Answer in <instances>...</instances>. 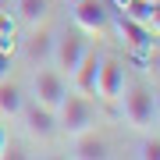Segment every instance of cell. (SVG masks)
Masks as SVG:
<instances>
[{
    "label": "cell",
    "instance_id": "obj_1",
    "mask_svg": "<svg viewBox=\"0 0 160 160\" xmlns=\"http://www.w3.org/2000/svg\"><path fill=\"white\" fill-rule=\"evenodd\" d=\"M53 114H57V132H68L71 139L96 125V110H92V100L86 92H64Z\"/></svg>",
    "mask_w": 160,
    "mask_h": 160
},
{
    "label": "cell",
    "instance_id": "obj_2",
    "mask_svg": "<svg viewBox=\"0 0 160 160\" xmlns=\"http://www.w3.org/2000/svg\"><path fill=\"white\" fill-rule=\"evenodd\" d=\"M118 100L125 103V118H128L135 128H149V125L157 121V96H153L146 86H125Z\"/></svg>",
    "mask_w": 160,
    "mask_h": 160
},
{
    "label": "cell",
    "instance_id": "obj_3",
    "mask_svg": "<svg viewBox=\"0 0 160 160\" xmlns=\"http://www.w3.org/2000/svg\"><path fill=\"white\" fill-rule=\"evenodd\" d=\"M89 53V39H86V32H64V36H57L53 39V53L50 57L57 61V68H61V75H71L75 68L82 64V57Z\"/></svg>",
    "mask_w": 160,
    "mask_h": 160
},
{
    "label": "cell",
    "instance_id": "obj_4",
    "mask_svg": "<svg viewBox=\"0 0 160 160\" xmlns=\"http://www.w3.org/2000/svg\"><path fill=\"white\" fill-rule=\"evenodd\" d=\"M32 92H36V103L46 110H57V103L64 100V92H68V86H64L61 71H50V68H39L32 78Z\"/></svg>",
    "mask_w": 160,
    "mask_h": 160
},
{
    "label": "cell",
    "instance_id": "obj_5",
    "mask_svg": "<svg viewBox=\"0 0 160 160\" xmlns=\"http://www.w3.org/2000/svg\"><path fill=\"white\" fill-rule=\"evenodd\" d=\"M125 89V64L118 57H100V71H96V96L107 103H114Z\"/></svg>",
    "mask_w": 160,
    "mask_h": 160
},
{
    "label": "cell",
    "instance_id": "obj_6",
    "mask_svg": "<svg viewBox=\"0 0 160 160\" xmlns=\"http://www.w3.org/2000/svg\"><path fill=\"white\" fill-rule=\"evenodd\" d=\"M75 25H78L86 36H96L110 25V11L103 0H75Z\"/></svg>",
    "mask_w": 160,
    "mask_h": 160
},
{
    "label": "cell",
    "instance_id": "obj_7",
    "mask_svg": "<svg viewBox=\"0 0 160 160\" xmlns=\"http://www.w3.org/2000/svg\"><path fill=\"white\" fill-rule=\"evenodd\" d=\"M25 121V132H29L32 139H39V142H46V139H53L57 135V114L53 110H46V107H39V103H29V107H22V114H18Z\"/></svg>",
    "mask_w": 160,
    "mask_h": 160
},
{
    "label": "cell",
    "instance_id": "obj_8",
    "mask_svg": "<svg viewBox=\"0 0 160 160\" xmlns=\"http://www.w3.org/2000/svg\"><path fill=\"white\" fill-rule=\"evenodd\" d=\"M114 29H118V36H121L135 53H153V50H157V32L146 29V25H139V22H132V18H125L121 11H118V18H114Z\"/></svg>",
    "mask_w": 160,
    "mask_h": 160
},
{
    "label": "cell",
    "instance_id": "obj_9",
    "mask_svg": "<svg viewBox=\"0 0 160 160\" xmlns=\"http://www.w3.org/2000/svg\"><path fill=\"white\" fill-rule=\"evenodd\" d=\"M22 53H25V61L29 64H43V61H50V53H53V32L46 29V25H32V32L25 36V43H22Z\"/></svg>",
    "mask_w": 160,
    "mask_h": 160
},
{
    "label": "cell",
    "instance_id": "obj_10",
    "mask_svg": "<svg viewBox=\"0 0 160 160\" xmlns=\"http://www.w3.org/2000/svg\"><path fill=\"white\" fill-rule=\"evenodd\" d=\"M121 14L132 18V22L146 25V29H160V14H157V0H125L121 4Z\"/></svg>",
    "mask_w": 160,
    "mask_h": 160
},
{
    "label": "cell",
    "instance_id": "obj_11",
    "mask_svg": "<svg viewBox=\"0 0 160 160\" xmlns=\"http://www.w3.org/2000/svg\"><path fill=\"white\" fill-rule=\"evenodd\" d=\"M96 71H100V53H86L82 57V64L71 71V78H75V89L78 92H86V96H96Z\"/></svg>",
    "mask_w": 160,
    "mask_h": 160
},
{
    "label": "cell",
    "instance_id": "obj_12",
    "mask_svg": "<svg viewBox=\"0 0 160 160\" xmlns=\"http://www.w3.org/2000/svg\"><path fill=\"white\" fill-rule=\"evenodd\" d=\"M22 107H25L22 86L4 75V78H0V114H4V118H18V114H22Z\"/></svg>",
    "mask_w": 160,
    "mask_h": 160
},
{
    "label": "cell",
    "instance_id": "obj_13",
    "mask_svg": "<svg viewBox=\"0 0 160 160\" xmlns=\"http://www.w3.org/2000/svg\"><path fill=\"white\" fill-rule=\"evenodd\" d=\"M71 157H78V160H100V157H107V142L89 128V132H82V135H75Z\"/></svg>",
    "mask_w": 160,
    "mask_h": 160
},
{
    "label": "cell",
    "instance_id": "obj_14",
    "mask_svg": "<svg viewBox=\"0 0 160 160\" xmlns=\"http://www.w3.org/2000/svg\"><path fill=\"white\" fill-rule=\"evenodd\" d=\"M46 0H18V14H22V22H29V25H39L43 18H46Z\"/></svg>",
    "mask_w": 160,
    "mask_h": 160
},
{
    "label": "cell",
    "instance_id": "obj_15",
    "mask_svg": "<svg viewBox=\"0 0 160 160\" xmlns=\"http://www.w3.org/2000/svg\"><path fill=\"white\" fill-rule=\"evenodd\" d=\"M139 157H146V160H157V157H160V146H157V139H153V142H146Z\"/></svg>",
    "mask_w": 160,
    "mask_h": 160
},
{
    "label": "cell",
    "instance_id": "obj_16",
    "mask_svg": "<svg viewBox=\"0 0 160 160\" xmlns=\"http://www.w3.org/2000/svg\"><path fill=\"white\" fill-rule=\"evenodd\" d=\"M7 68H11V53H7V50H0V78L7 75Z\"/></svg>",
    "mask_w": 160,
    "mask_h": 160
},
{
    "label": "cell",
    "instance_id": "obj_17",
    "mask_svg": "<svg viewBox=\"0 0 160 160\" xmlns=\"http://www.w3.org/2000/svg\"><path fill=\"white\" fill-rule=\"evenodd\" d=\"M4 149H7V132L0 128V157H4Z\"/></svg>",
    "mask_w": 160,
    "mask_h": 160
},
{
    "label": "cell",
    "instance_id": "obj_18",
    "mask_svg": "<svg viewBox=\"0 0 160 160\" xmlns=\"http://www.w3.org/2000/svg\"><path fill=\"white\" fill-rule=\"evenodd\" d=\"M7 7H11V0H0V11H7Z\"/></svg>",
    "mask_w": 160,
    "mask_h": 160
},
{
    "label": "cell",
    "instance_id": "obj_19",
    "mask_svg": "<svg viewBox=\"0 0 160 160\" xmlns=\"http://www.w3.org/2000/svg\"><path fill=\"white\" fill-rule=\"evenodd\" d=\"M68 4H75V0H68Z\"/></svg>",
    "mask_w": 160,
    "mask_h": 160
}]
</instances>
